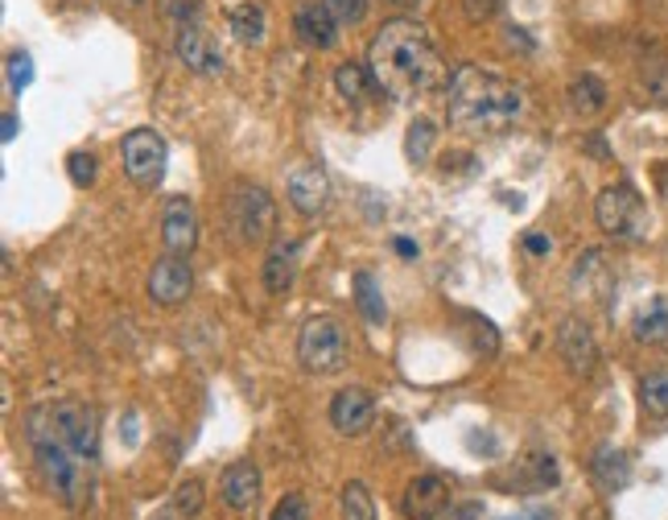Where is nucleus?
Listing matches in <instances>:
<instances>
[{"label": "nucleus", "instance_id": "35", "mask_svg": "<svg viewBox=\"0 0 668 520\" xmlns=\"http://www.w3.org/2000/svg\"><path fill=\"white\" fill-rule=\"evenodd\" d=\"M499 9H503V0H463V13H467V21H475V25L491 21Z\"/></svg>", "mask_w": 668, "mask_h": 520}, {"label": "nucleus", "instance_id": "11", "mask_svg": "<svg viewBox=\"0 0 668 520\" xmlns=\"http://www.w3.org/2000/svg\"><path fill=\"white\" fill-rule=\"evenodd\" d=\"M194 289V268H190L187 256L166 253L161 261H153V273H149V298L157 306H182Z\"/></svg>", "mask_w": 668, "mask_h": 520}, {"label": "nucleus", "instance_id": "4", "mask_svg": "<svg viewBox=\"0 0 668 520\" xmlns=\"http://www.w3.org/2000/svg\"><path fill=\"white\" fill-rule=\"evenodd\" d=\"M33 442V458H38V471L46 475L50 491L63 500L66 508H83L87 491H92V467L87 458H78L71 446H63L59 438H46L38 434Z\"/></svg>", "mask_w": 668, "mask_h": 520}, {"label": "nucleus", "instance_id": "36", "mask_svg": "<svg viewBox=\"0 0 668 520\" xmlns=\"http://www.w3.org/2000/svg\"><path fill=\"white\" fill-rule=\"evenodd\" d=\"M524 248H529L532 256H549V253H553V244H549L544 236H537V232H529V236H524Z\"/></svg>", "mask_w": 668, "mask_h": 520}, {"label": "nucleus", "instance_id": "2", "mask_svg": "<svg viewBox=\"0 0 668 520\" xmlns=\"http://www.w3.org/2000/svg\"><path fill=\"white\" fill-rule=\"evenodd\" d=\"M524 92L516 83L499 79L483 66H458L450 75V99H446V120L454 132L467 137H499L520 120Z\"/></svg>", "mask_w": 668, "mask_h": 520}, {"label": "nucleus", "instance_id": "41", "mask_svg": "<svg viewBox=\"0 0 668 520\" xmlns=\"http://www.w3.org/2000/svg\"><path fill=\"white\" fill-rule=\"evenodd\" d=\"M384 4H392V9H413L417 0H384Z\"/></svg>", "mask_w": 668, "mask_h": 520}, {"label": "nucleus", "instance_id": "9", "mask_svg": "<svg viewBox=\"0 0 668 520\" xmlns=\"http://www.w3.org/2000/svg\"><path fill=\"white\" fill-rule=\"evenodd\" d=\"M285 194H289V206H294L297 215H306V220H314V215H322L330 203V178L322 166H314V161H301V166H294V173H289V182H285Z\"/></svg>", "mask_w": 668, "mask_h": 520}, {"label": "nucleus", "instance_id": "29", "mask_svg": "<svg viewBox=\"0 0 668 520\" xmlns=\"http://www.w3.org/2000/svg\"><path fill=\"white\" fill-rule=\"evenodd\" d=\"M161 17L170 21L173 30H182V25H202V4L199 0H161Z\"/></svg>", "mask_w": 668, "mask_h": 520}, {"label": "nucleus", "instance_id": "8", "mask_svg": "<svg viewBox=\"0 0 668 520\" xmlns=\"http://www.w3.org/2000/svg\"><path fill=\"white\" fill-rule=\"evenodd\" d=\"M120 161H125V173L137 187L157 190L166 178V166H170V145L157 128H132L120 145Z\"/></svg>", "mask_w": 668, "mask_h": 520}, {"label": "nucleus", "instance_id": "38", "mask_svg": "<svg viewBox=\"0 0 668 520\" xmlns=\"http://www.w3.org/2000/svg\"><path fill=\"white\" fill-rule=\"evenodd\" d=\"M656 190H660V199H668V161H656Z\"/></svg>", "mask_w": 668, "mask_h": 520}, {"label": "nucleus", "instance_id": "10", "mask_svg": "<svg viewBox=\"0 0 668 520\" xmlns=\"http://www.w3.org/2000/svg\"><path fill=\"white\" fill-rule=\"evenodd\" d=\"M161 240H166V253L190 256L199 248V211L187 194H170L161 206Z\"/></svg>", "mask_w": 668, "mask_h": 520}, {"label": "nucleus", "instance_id": "34", "mask_svg": "<svg viewBox=\"0 0 668 520\" xmlns=\"http://www.w3.org/2000/svg\"><path fill=\"white\" fill-rule=\"evenodd\" d=\"M268 520H310V505H306L301 491H289V496H280V505L273 508Z\"/></svg>", "mask_w": 668, "mask_h": 520}, {"label": "nucleus", "instance_id": "33", "mask_svg": "<svg viewBox=\"0 0 668 520\" xmlns=\"http://www.w3.org/2000/svg\"><path fill=\"white\" fill-rule=\"evenodd\" d=\"M368 4H372V0H327V9L335 13L339 25H359V21L368 17Z\"/></svg>", "mask_w": 668, "mask_h": 520}, {"label": "nucleus", "instance_id": "17", "mask_svg": "<svg viewBox=\"0 0 668 520\" xmlns=\"http://www.w3.org/2000/svg\"><path fill=\"white\" fill-rule=\"evenodd\" d=\"M294 30H297V38L314 50H330L339 42V21H335V13L327 9V0H306V4H297Z\"/></svg>", "mask_w": 668, "mask_h": 520}, {"label": "nucleus", "instance_id": "25", "mask_svg": "<svg viewBox=\"0 0 668 520\" xmlns=\"http://www.w3.org/2000/svg\"><path fill=\"white\" fill-rule=\"evenodd\" d=\"M351 289H356L359 315L368 318L372 327H380V322L389 318V306H384V294H380V285H375L372 273H356V277H351Z\"/></svg>", "mask_w": 668, "mask_h": 520}, {"label": "nucleus", "instance_id": "24", "mask_svg": "<svg viewBox=\"0 0 668 520\" xmlns=\"http://www.w3.org/2000/svg\"><path fill=\"white\" fill-rule=\"evenodd\" d=\"M639 79H644V92L653 95V104H665L668 108V54L665 50L648 46V54L639 59Z\"/></svg>", "mask_w": 668, "mask_h": 520}, {"label": "nucleus", "instance_id": "23", "mask_svg": "<svg viewBox=\"0 0 668 520\" xmlns=\"http://www.w3.org/2000/svg\"><path fill=\"white\" fill-rule=\"evenodd\" d=\"M639 410L648 413V417H668V368H656V372H644L639 376Z\"/></svg>", "mask_w": 668, "mask_h": 520}, {"label": "nucleus", "instance_id": "28", "mask_svg": "<svg viewBox=\"0 0 668 520\" xmlns=\"http://www.w3.org/2000/svg\"><path fill=\"white\" fill-rule=\"evenodd\" d=\"M339 508H342V520H375V500H372V491L363 488L359 479H351V484H342Z\"/></svg>", "mask_w": 668, "mask_h": 520}, {"label": "nucleus", "instance_id": "15", "mask_svg": "<svg viewBox=\"0 0 668 520\" xmlns=\"http://www.w3.org/2000/svg\"><path fill=\"white\" fill-rule=\"evenodd\" d=\"M558 355L574 376H591L598 368V343H594L591 327L582 318H565L558 327Z\"/></svg>", "mask_w": 668, "mask_h": 520}, {"label": "nucleus", "instance_id": "32", "mask_svg": "<svg viewBox=\"0 0 668 520\" xmlns=\"http://www.w3.org/2000/svg\"><path fill=\"white\" fill-rule=\"evenodd\" d=\"M66 173H71V182H75L78 190H87L95 182V158L83 153V149H75V153L66 158Z\"/></svg>", "mask_w": 668, "mask_h": 520}, {"label": "nucleus", "instance_id": "27", "mask_svg": "<svg viewBox=\"0 0 668 520\" xmlns=\"http://www.w3.org/2000/svg\"><path fill=\"white\" fill-rule=\"evenodd\" d=\"M434 141H437L434 120L417 116V120L409 125V132H404V158H409V166H425L430 153H434Z\"/></svg>", "mask_w": 668, "mask_h": 520}, {"label": "nucleus", "instance_id": "5", "mask_svg": "<svg viewBox=\"0 0 668 520\" xmlns=\"http://www.w3.org/2000/svg\"><path fill=\"white\" fill-rule=\"evenodd\" d=\"M351 360V343L347 331L335 315H314L306 318V327L297 335V363L310 372V376H335Z\"/></svg>", "mask_w": 668, "mask_h": 520}, {"label": "nucleus", "instance_id": "19", "mask_svg": "<svg viewBox=\"0 0 668 520\" xmlns=\"http://www.w3.org/2000/svg\"><path fill=\"white\" fill-rule=\"evenodd\" d=\"M591 479L606 496H615V491H623L632 484V463H627V455H623L619 446H598L591 458Z\"/></svg>", "mask_w": 668, "mask_h": 520}, {"label": "nucleus", "instance_id": "40", "mask_svg": "<svg viewBox=\"0 0 668 520\" xmlns=\"http://www.w3.org/2000/svg\"><path fill=\"white\" fill-rule=\"evenodd\" d=\"M0 128H4L0 137H4V141H13V137H17V128H21V125H17V112H4V125H0Z\"/></svg>", "mask_w": 668, "mask_h": 520}, {"label": "nucleus", "instance_id": "14", "mask_svg": "<svg viewBox=\"0 0 668 520\" xmlns=\"http://www.w3.org/2000/svg\"><path fill=\"white\" fill-rule=\"evenodd\" d=\"M450 508V488L442 475H417L401 496V512L409 520H442Z\"/></svg>", "mask_w": 668, "mask_h": 520}, {"label": "nucleus", "instance_id": "30", "mask_svg": "<svg viewBox=\"0 0 668 520\" xmlns=\"http://www.w3.org/2000/svg\"><path fill=\"white\" fill-rule=\"evenodd\" d=\"M173 508H178V517H199L202 512V484L199 479H182L178 491H173Z\"/></svg>", "mask_w": 668, "mask_h": 520}, {"label": "nucleus", "instance_id": "39", "mask_svg": "<svg viewBox=\"0 0 668 520\" xmlns=\"http://www.w3.org/2000/svg\"><path fill=\"white\" fill-rule=\"evenodd\" d=\"M392 248H396V253L404 256V261H413V256H417V244H413V240H392Z\"/></svg>", "mask_w": 668, "mask_h": 520}, {"label": "nucleus", "instance_id": "3", "mask_svg": "<svg viewBox=\"0 0 668 520\" xmlns=\"http://www.w3.org/2000/svg\"><path fill=\"white\" fill-rule=\"evenodd\" d=\"M38 434L59 438L63 446H71L78 458H87V463H99V417H95V410L83 405V401H54V405L33 410L30 438H38Z\"/></svg>", "mask_w": 668, "mask_h": 520}, {"label": "nucleus", "instance_id": "20", "mask_svg": "<svg viewBox=\"0 0 668 520\" xmlns=\"http://www.w3.org/2000/svg\"><path fill=\"white\" fill-rule=\"evenodd\" d=\"M227 30L235 33V42H244V46H261V42H265V33H268L265 4H256V0L235 4L232 13H227Z\"/></svg>", "mask_w": 668, "mask_h": 520}, {"label": "nucleus", "instance_id": "13", "mask_svg": "<svg viewBox=\"0 0 668 520\" xmlns=\"http://www.w3.org/2000/svg\"><path fill=\"white\" fill-rule=\"evenodd\" d=\"M375 422V396L368 389H342V393L330 396V426L347 434V438H359L368 434Z\"/></svg>", "mask_w": 668, "mask_h": 520}, {"label": "nucleus", "instance_id": "18", "mask_svg": "<svg viewBox=\"0 0 668 520\" xmlns=\"http://www.w3.org/2000/svg\"><path fill=\"white\" fill-rule=\"evenodd\" d=\"M297 256H301V244L297 240H277L273 244V253L265 256V289L268 294H289L294 289V282H297Z\"/></svg>", "mask_w": 668, "mask_h": 520}, {"label": "nucleus", "instance_id": "31", "mask_svg": "<svg viewBox=\"0 0 668 520\" xmlns=\"http://www.w3.org/2000/svg\"><path fill=\"white\" fill-rule=\"evenodd\" d=\"M30 83H33V59L25 50H13V54H9V87L21 95Z\"/></svg>", "mask_w": 668, "mask_h": 520}, {"label": "nucleus", "instance_id": "7", "mask_svg": "<svg viewBox=\"0 0 668 520\" xmlns=\"http://www.w3.org/2000/svg\"><path fill=\"white\" fill-rule=\"evenodd\" d=\"M227 220H232V232L240 244H268L277 236V203L265 187H244L232 190V203H227Z\"/></svg>", "mask_w": 668, "mask_h": 520}, {"label": "nucleus", "instance_id": "1", "mask_svg": "<svg viewBox=\"0 0 668 520\" xmlns=\"http://www.w3.org/2000/svg\"><path fill=\"white\" fill-rule=\"evenodd\" d=\"M368 71L375 79V92L389 95L392 104H417L446 75L434 38L413 17H392L375 30L368 46Z\"/></svg>", "mask_w": 668, "mask_h": 520}, {"label": "nucleus", "instance_id": "22", "mask_svg": "<svg viewBox=\"0 0 668 520\" xmlns=\"http://www.w3.org/2000/svg\"><path fill=\"white\" fill-rule=\"evenodd\" d=\"M335 92H339L347 104H363V99L375 92L372 71L363 63H339L335 66Z\"/></svg>", "mask_w": 668, "mask_h": 520}, {"label": "nucleus", "instance_id": "37", "mask_svg": "<svg viewBox=\"0 0 668 520\" xmlns=\"http://www.w3.org/2000/svg\"><path fill=\"white\" fill-rule=\"evenodd\" d=\"M508 46L532 50V38H529V30H520V25H512V30H508Z\"/></svg>", "mask_w": 668, "mask_h": 520}, {"label": "nucleus", "instance_id": "42", "mask_svg": "<svg viewBox=\"0 0 668 520\" xmlns=\"http://www.w3.org/2000/svg\"><path fill=\"white\" fill-rule=\"evenodd\" d=\"M128 4H145V0H128Z\"/></svg>", "mask_w": 668, "mask_h": 520}, {"label": "nucleus", "instance_id": "12", "mask_svg": "<svg viewBox=\"0 0 668 520\" xmlns=\"http://www.w3.org/2000/svg\"><path fill=\"white\" fill-rule=\"evenodd\" d=\"M173 54L190 75H223V50L211 42L202 25H182L173 30Z\"/></svg>", "mask_w": 668, "mask_h": 520}, {"label": "nucleus", "instance_id": "21", "mask_svg": "<svg viewBox=\"0 0 668 520\" xmlns=\"http://www.w3.org/2000/svg\"><path fill=\"white\" fill-rule=\"evenodd\" d=\"M632 335H636V343H668V298L665 294H656L644 310L636 315V322H632Z\"/></svg>", "mask_w": 668, "mask_h": 520}, {"label": "nucleus", "instance_id": "6", "mask_svg": "<svg viewBox=\"0 0 668 520\" xmlns=\"http://www.w3.org/2000/svg\"><path fill=\"white\" fill-rule=\"evenodd\" d=\"M594 220L611 240H636L648 236V206L639 199V190L632 182H615V187H603L598 199H594Z\"/></svg>", "mask_w": 668, "mask_h": 520}, {"label": "nucleus", "instance_id": "26", "mask_svg": "<svg viewBox=\"0 0 668 520\" xmlns=\"http://www.w3.org/2000/svg\"><path fill=\"white\" fill-rule=\"evenodd\" d=\"M570 108H574L577 116H598V112L606 108L603 79H594V75H577V79L570 83Z\"/></svg>", "mask_w": 668, "mask_h": 520}, {"label": "nucleus", "instance_id": "16", "mask_svg": "<svg viewBox=\"0 0 668 520\" xmlns=\"http://www.w3.org/2000/svg\"><path fill=\"white\" fill-rule=\"evenodd\" d=\"M219 496H223V505L232 508V512H252V508L261 505V467L252 463V458H240L232 463L223 479H219Z\"/></svg>", "mask_w": 668, "mask_h": 520}]
</instances>
